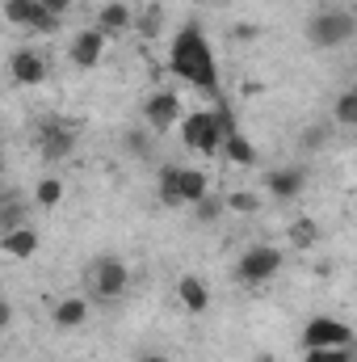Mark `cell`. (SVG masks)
Instances as JSON below:
<instances>
[{"label":"cell","instance_id":"6da1fadb","mask_svg":"<svg viewBox=\"0 0 357 362\" xmlns=\"http://www.w3.org/2000/svg\"><path fill=\"white\" fill-rule=\"evenodd\" d=\"M169 72L202 93H219V64H214L206 30L198 21L181 25L177 34H173V42H169Z\"/></svg>","mask_w":357,"mask_h":362},{"label":"cell","instance_id":"7a4b0ae2","mask_svg":"<svg viewBox=\"0 0 357 362\" xmlns=\"http://www.w3.org/2000/svg\"><path fill=\"white\" fill-rule=\"evenodd\" d=\"M349 38H357L349 8H320V13H311V21H307V42L311 47L332 51V47H345Z\"/></svg>","mask_w":357,"mask_h":362},{"label":"cell","instance_id":"3957f363","mask_svg":"<svg viewBox=\"0 0 357 362\" xmlns=\"http://www.w3.org/2000/svg\"><path fill=\"white\" fill-rule=\"evenodd\" d=\"M181 144H185L189 152L214 156V152H223V144H227V131L219 127L214 110H193V114H185V118H181Z\"/></svg>","mask_w":357,"mask_h":362},{"label":"cell","instance_id":"277c9868","mask_svg":"<svg viewBox=\"0 0 357 362\" xmlns=\"http://www.w3.org/2000/svg\"><path fill=\"white\" fill-rule=\"evenodd\" d=\"M85 286H89V295L97 303H114V299L126 295L131 270H126V262H118V257H97L89 266V274H85Z\"/></svg>","mask_w":357,"mask_h":362},{"label":"cell","instance_id":"5b68a950","mask_svg":"<svg viewBox=\"0 0 357 362\" xmlns=\"http://www.w3.org/2000/svg\"><path fill=\"white\" fill-rule=\"evenodd\" d=\"M282 262H286L282 249H273V245H248V249L240 253V262H236V278H240L244 286H261V282H269V278L282 274Z\"/></svg>","mask_w":357,"mask_h":362},{"label":"cell","instance_id":"8992f818","mask_svg":"<svg viewBox=\"0 0 357 362\" xmlns=\"http://www.w3.org/2000/svg\"><path fill=\"white\" fill-rule=\"evenodd\" d=\"M341 346H357V333L337 320V316H311L303 329V350H341Z\"/></svg>","mask_w":357,"mask_h":362},{"label":"cell","instance_id":"52a82bcc","mask_svg":"<svg viewBox=\"0 0 357 362\" xmlns=\"http://www.w3.org/2000/svg\"><path fill=\"white\" fill-rule=\"evenodd\" d=\"M143 122H147V131L169 135L173 127H181V97L169 89H156L143 101Z\"/></svg>","mask_w":357,"mask_h":362},{"label":"cell","instance_id":"ba28073f","mask_svg":"<svg viewBox=\"0 0 357 362\" xmlns=\"http://www.w3.org/2000/svg\"><path fill=\"white\" fill-rule=\"evenodd\" d=\"M4 17H8L13 25L38 30V34H55V30H59V17H55L42 0H4Z\"/></svg>","mask_w":357,"mask_h":362},{"label":"cell","instance_id":"9c48e42d","mask_svg":"<svg viewBox=\"0 0 357 362\" xmlns=\"http://www.w3.org/2000/svg\"><path fill=\"white\" fill-rule=\"evenodd\" d=\"M105 42H109V34H105V30L85 25V30H76V34H72V42H68V59H72L80 72H89V68H97V64H101Z\"/></svg>","mask_w":357,"mask_h":362},{"label":"cell","instance_id":"30bf717a","mask_svg":"<svg viewBox=\"0 0 357 362\" xmlns=\"http://www.w3.org/2000/svg\"><path fill=\"white\" fill-rule=\"evenodd\" d=\"M8 76H13V85L34 89V85H42V81H47V59H42L34 47H21V51H13V55H8Z\"/></svg>","mask_w":357,"mask_h":362},{"label":"cell","instance_id":"8fae6325","mask_svg":"<svg viewBox=\"0 0 357 362\" xmlns=\"http://www.w3.org/2000/svg\"><path fill=\"white\" fill-rule=\"evenodd\" d=\"M38 148H42L47 160H63V156H72V148H76V131H72L68 122L51 118V122L38 127Z\"/></svg>","mask_w":357,"mask_h":362},{"label":"cell","instance_id":"7c38bea8","mask_svg":"<svg viewBox=\"0 0 357 362\" xmlns=\"http://www.w3.org/2000/svg\"><path fill=\"white\" fill-rule=\"evenodd\" d=\"M265 185H269V194H273L277 202H294V198L307 189V169H303V165L269 169V173H265Z\"/></svg>","mask_w":357,"mask_h":362},{"label":"cell","instance_id":"4fadbf2b","mask_svg":"<svg viewBox=\"0 0 357 362\" xmlns=\"http://www.w3.org/2000/svg\"><path fill=\"white\" fill-rule=\"evenodd\" d=\"M0 249H4V257H13V262L34 257V253H38V228H34V223H21V228L0 232Z\"/></svg>","mask_w":357,"mask_h":362},{"label":"cell","instance_id":"5bb4252c","mask_svg":"<svg viewBox=\"0 0 357 362\" xmlns=\"http://www.w3.org/2000/svg\"><path fill=\"white\" fill-rule=\"evenodd\" d=\"M135 25V8L126 4V0H105L101 8H97V30H105L109 38L114 34H126Z\"/></svg>","mask_w":357,"mask_h":362},{"label":"cell","instance_id":"9a60e30c","mask_svg":"<svg viewBox=\"0 0 357 362\" xmlns=\"http://www.w3.org/2000/svg\"><path fill=\"white\" fill-rule=\"evenodd\" d=\"M177 299H181V308L193 312V316H202L210 308V291H206V282L198 274H181L177 278Z\"/></svg>","mask_w":357,"mask_h":362},{"label":"cell","instance_id":"2e32d148","mask_svg":"<svg viewBox=\"0 0 357 362\" xmlns=\"http://www.w3.org/2000/svg\"><path fill=\"white\" fill-rule=\"evenodd\" d=\"M51 320H55L59 329H80V325L89 320V299H85V295L59 299V303H55V312H51Z\"/></svg>","mask_w":357,"mask_h":362},{"label":"cell","instance_id":"e0dca14e","mask_svg":"<svg viewBox=\"0 0 357 362\" xmlns=\"http://www.w3.org/2000/svg\"><path fill=\"white\" fill-rule=\"evenodd\" d=\"M223 156H227L231 165H240V169H253V165H257V148H253V139H248L244 131H231V135H227Z\"/></svg>","mask_w":357,"mask_h":362},{"label":"cell","instance_id":"ac0fdd59","mask_svg":"<svg viewBox=\"0 0 357 362\" xmlns=\"http://www.w3.org/2000/svg\"><path fill=\"white\" fill-rule=\"evenodd\" d=\"M156 194H160V202H164L169 211L185 206V194H181V165H169V169H160V185H156Z\"/></svg>","mask_w":357,"mask_h":362},{"label":"cell","instance_id":"d6986e66","mask_svg":"<svg viewBox=\"0 0 357 362\" xmlns=\"http://www.w3.org/2000/svg\"><path fill=\"white\" fill-rule=\"evenodd\" d=\"M286 236H290V249H315V245H320V223H315L311 215H298Z\"/></svg>","mask_w":357,"mask_h":362},{"label":"cell","instance_id":"ffe728a7","mask_svg":"<svg viewBox=\"0 0 357 362\" xmlns=\"http://www.w3.org/2000/svg\"><path fill=\"white\" fill-rule=\"evenodd\" d=\"M181 194H185V206L202 202V198L210 194V177H206L202 169H181Z\"/></svg>","mask_w":357,"mask_h":362},{"label":"cell","instance_id":"44dd1931","mask_svg":"<svg viewBox=\"0 0 357 362\" xmlns=\"http://www.w3.org/2000/svg\"><path fill=\"white\" fill-rule=\"evenodd\" d=\"M328 139H332V122H315V127H307V131L298 135V148H303L307 156H315V152L328 148Z\"/></svg>","mask_w":357,"mask_h":362},{"label":"cell","instance_id":"7402d4cb","mask_svg":"<svg viewBox=\"0 0 357 362\" xmlns=\"http://www.w3.org/2000/svg\"><path fill=\"white\" fill-rule=\"evenodd\" d=\"M34 202L42 206V211H55L59 202H63V181L59 177H42L34 185Z\"/></svg>","mask_w":357,"mask_h":362},{"label":"cell","instance_id":"603a6c76","mask_svg":"<svg viewBox=\"0 0 357 362\" xmlns=\"http://www.w3.org/2000/svg\"><path fill=\"white\" fill-rule=\"evenodd\" d=\"M332 118H337V127H349V131H357V93H341L337 97V105H332Z\"/></svg>","mask_w":357,"mask_h":362},{"label":"cell","instance_id":"cb8c5ba5","mask_svg":"<svg viewBox=\"0 0 357 362\" xmlns=\"http://www.w3.org/2000/svg\"><path fill=\"white\" fill-rule=\"evenodd\" d=\"M160 25H164V8H160V4H147L143 13H135V30H139V34L156 38V34H160Z\"/></svg>","mask_w":357,"mask_h":362},{"label":"cell","instance_id":"d4e9b609","mask_svg":"<svg viewBox=\"0 0 357 362\" xmlns=\"http://www.w3.org/2000/svg\"><path fill=\"white\" fill-rule=\"evenodd\" d=\"M223 211H227V198H219V194H206L202 202H193V219L198 223H214Z\"/></svg>","mask_w":357,"mask_h":362},{"label":"cell","instance_id":"484cf974","mask_svg":"<svg viewBox=\"0 0 357 362\" xmlns=\"http://www.w3.org/2000/svg\"><path fill=\"white\" fill-rule=\"evenodd\" d=\"M227 211H236V215H257V211H261V198L248 194V189H231V194H227Z\"/></svg>","mask_w":357,"mask_h":362},{"label":"cell","instance_id":"4316f807","mask_svg":"<svg viewBox=\"0 0 357 362\" xmlns=\"http://www.w3.org/2000/svg\"><path fill=\"white\" fill-rule=\"evenodd\" d=\"M25 223V206H21V198H4V206H0V232H8V228H21Z\"/></svg>","mask_w":357,"mask_h":362},{"label":"cell","instance_id":"83f0119b","mask_svg":"<svg viewBox=\"0 0 357 362\" xmlns=\"http://www.w3.org/2000/svg\"><path fill=\"white\" fill-rule=\"evenodd\" d=\"M357 346H341V350H307L303 362H353Z\"/></svg>","mask_w":357,"mask_h":362},{"label":"cell","instance_id":"f1b7e54d","mask_svg":"<svg viewBox=\"0 0 357 362\" xmlns=\"http://www.w3.org/2000/svg\"><path fill=\"white\" fill-rule=\"evenodd\" d=\"M126 144H131V152H135V156H147V152H152V148H147V139H143V135H135V131L126 135Z\"/></svg>","mask_w":357,"mask_h":362},{"label":"cell","instance_id":"f546056e","mask_svg":"<svg viewBox=\"0 0 357 362\" xmlns=\"http://www.w3.org/2000/svg\"><path fill=\"white\" fill-rule=\"evenodd\" d=\"M42 4H47V8H51L55 17H63V13H68V8H72L76 0H42Z\"/></svg>","mask_w":357,"mask_h":362},{"label":"cell","instance_id":"4dcf8cb0","mask_svg":"<svg viewBox=\"0 0 357 362\" xmlns=\"http://www.w3.org/2000/svg\"><path fill=\"white\" fill-rule=\"evenodd\" d=\"M139 362H173V358H164V354H143Z\"/></svg>","mask_w":357,"mask_h":362},{"label":"cell","instance_id":"1f68e13d","mask_svg":"<svg viewBox=\"0 0 357 362\" xmlns=\"http://www.w3.org/2000/svg\"><path fill=\"white\" fill-rule=\"evenodd\" d=\"M257 362H277V358H273V354H261V358H257Z\"/></svg>","mask_w":357,"mask_h":362},{"label":"cell","instance_id":"d6a6232c","mask_svg":"<svg viewBox=\"0 0 357 362\" xmlns=\"http://www.w3.org/2000/svg\"><path fill=\"white\" fill-rule=\"evenodd\" d=\"M353 25H357V8H353Z\"/></svg>","mask_w":357,"mask_h":362},{"label":"cell","instance_id":"836d02e7","mask_svg":"<svg viewBox=\"0 0 357 362\" xmlns=\"http://www.w3.org/2000/svg\"><path fill=\"white\" fill-rule=\"evenodd\" d=\"M353 93H357V85H353Z\"/></svg>","mask_w":357,"mask_h":362},{"label":"cell","instance_id":"e575fe53","mask_svg":"<svg viewBox=\"0 0 357 362\" xmlns=\"http://www.w3.org/2000/svg\"><path fill=\"white\" fill-rule=\"evenodd\" d=\"M353 135H357V131H353Z\"/></svg>","mask_w":357,"mask_h":362},{"label":"cell","instance_id":"d590c367","mask_svg":"<svg viewBox=\"0 0 357 362\" xmlns=\"http://www.w3.org/2000/svg\"><path fill=\"white\" fill-rule=\"evenodd\" d=\"M353 362H357V358H353Z\"/></svg>","mask_w":357,"mask_h":362}]
</instances>
